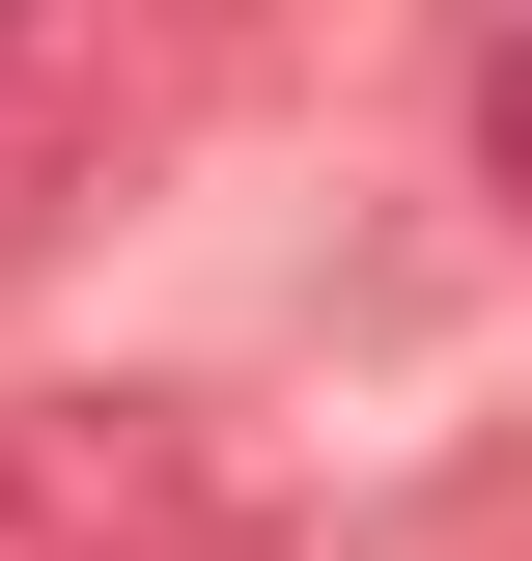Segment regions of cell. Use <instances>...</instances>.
<instances>
[{
    "label": "cell",
    "instance_id": "cell-4",
    "mask_svg": "<svg viewBox=\"0 0 532 561\" xmlns=\"http://www.w3.org/2000/svg\"><path fill=\"white\" fill-rule=\"evenodd\" d=\"M476 169H505V225H532V28L476 57Z\"/></svg>",
    "mask_w": 532,
    "mask_h": 561
},
{
    "label": "cell",
    "instance_id": "cell-1",
    "mask_svg": "<svg viewBox=\"0 0 532 561\" xmlns=\"http://www.w3.org/2000/svg\"><path fill=\"white\" fill-rule=\"evenodd\" d=\"M224 421L197 393H0V561H224Z\"/></svg>",
    "mask_w": 532,
    "mask_h": 561
},
{
    "label": "cell",
    "instance_id": "cell-2",
    "mask_svg": "<svg viewBox=\"0 0 532 561\" xmlns=\"http://www.w3.org/2000/svg\"><path fill=\"white\" fill-rule=\"evenodd\" d=\"M84 169H113V0H0V253H57Z\"/></svg>",
    "mask_w": 532,
    "mask_h": 561
},
{
    "label": "cell",
    "instance_id": "cell-3",
    "mask_svg": "<svg viewBox=\"0 0 532 561\" xmlns=\"http://www.w3.org/2000/svg\"><path fill=\"white\" fill-rule=\"evenodd\" d=\"M309 28H336V0H169V84L253 113V84H309Z\"/></svg>",
    "mask_w": 532,
    "mask_h": 561
}]
</instances>
